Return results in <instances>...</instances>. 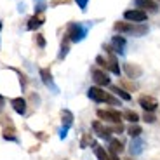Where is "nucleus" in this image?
Here are the masks:
<instances>
[{
    "instance_id": "bb28decb",
    "label": "nucleus",
    "mask_w": 160,
    "mask_h": 160,
    "mask_svg": "<svg viewBox=\"0 0 160 160\" xmlns=\"http://www.w3.org/2000/svg\"><path fill=\"white\" fill-rule=\"evenodd\" d=\"M108 160H120V158L117 157V153H112V152H110V155H108Z\"/></svg>"
},
{
    "instance_id": "dca6fc26",
    "label": "nucleus",
    "mask_w": 160,
    "mask_h": 160,
    "mask_svg": "<svg viewBox=\"0 0 160 160\" xmlns=\"http://www.w3.org/2000/svg\"><path fill=\"white\" fill-rule=\"evenodd\" d=\"M61 118H63V127H66V129L73 124V115L68 110H63V112H61Z\"/></svg>"
},
{
    "instance_id": "39448f33",
    "label": "nucleus",
    "mask_w": 160,
    "mask_h": 160,
    "mask_svg": "<svg viewBox=\"0 0 160 160\" xmlns=\"http://www.w3.org/2000/svg\"><path fill=\"white\" fill-rule=\"evenodd\" d=\"M98 117L101 120L112 122V124H120V118H122V115L115 110H98Z\"/></svg>"
},
{
    "instance_id": "f03ea898",
    "label": "nucleus",
    "mask_w": 160,
    "mask_h": 160,
    "mask_svg": "<svg viewBox=\"0 0 160 160\" xmlns=\"http://www.w3.org/2000/svg\"><path fill=\"white\" fill-rule=\"evenodd\" d=\"M115 30L120 33H131V35H144L148 32L146 26L143 24H132V23H125V21H117L115 23Z\"/></svg>"
},
{
    "instance_id": "412c9836",
    "label": "nucleus",
    "mask_w": 160,
    "mask_h": 160,
    "mask_svg": "<svg viewBox=\"0 0 160 160\" xmlns=\"http://www.w3.org/2000/svg\"><path fill=\"white\" fill-rule=\"evenodd\" d=\"M68 49H70V38H68V37H64V38H63V45H61V52H59V58H61V59L66 56Z\"/></svg>"
},
{
    "instance_id": "ddd939ff",
    "label": "nucleus",
    "mask_w": 160,
    "mask_h": 160,
    "mask_svg": "<svg viewBox=\"0 0 160 160\" xmlns=\"http://www.w3.org/2000/svg\"><path fill=\"white\" fill-rule=\"evenodd\" d=\"M12 108H14L16 113L24 115V112H26V101H24L23 98H14V99H12Z\"/></svg>"
},
{
    "instance_id": "2eb2a0df",
    "label": "nucleus",
    "mask_w": 160,
    "mask_h": 160,
    "mask_svg": "<svg viewBox=\"0 0 160 160\" xmlns=\"http://www.w3.org/2000/svg\"><path fill=\"white\" fill-rule=\"evenodd\" d=\"M40 77H42V80H44V84L49 85L51 89H54V82H52V75L51 72H49L47 68H42L40 70Z\"/></svg>"
},
{
    "instance_id": "423d86ee",
    "label": "nucleus",
    "mask_w": 160,
    "mask_h": 160,
    "mask_svg": "<svg viewBox=\"0 0 160 160\" xmlns=\"http://www.w3.org/2000/svg\"><path fill=\"white\" fill-rule=\"evenodd\" d=\"M139 104H141V108H143L144 112H150V113H153L157 110V106H158V103H157L152 96H141L139 98Z\"/></svg>"
},
{
    "instance_id": "393cba45",
    "label": "nucleus",
    "mask_w": 160,
    "mask_h": 160,
    "mask_svg": "<svg viewBox=\"0 0 160 160\" xmlns=\"http://www.w3.org/2000/svg\"><path fill=\"white\" fill-rule=\"evenodd\" d=\"M75 2H77V5H78L80 9H85L87 4H89V0H75Z\"/></svg>"
},
{
    "instance_id": "c756f323",
    "label": "nucleus",
    "mask_w": 160,
    "mask_h": 160,
    "mask_svg": "<svg viewBox=\"0 0 160 160\" xmlns=\"http://www.w3.org/2000/svg\"><path fill=\"white\" fill-rule=\"evenodd\" d=\"M155 2H160V0H155Z\"/></svg>"
},
{
    "instance_id": "a211bd4d",
    "label": "nucleus",
    "mask_w": 160,
    "mask_h": 160,
    "mask_svg": "<svg viewBox=\"0 0 160 160\" xmlns=\"http://www.w3.org/2000/svg\"><path fill=\"white\" fill-rule=\"evenodd\" d=\"M124 118L129 120V122H132V124H136L138 120H139V115H138L136 112H132V110H125V112H124Z\"/></svg>"
},
{
    "instance_id": "f3484780",
    "label": "nucleus",
    "mask_w": 160,
    "mask_h": 160,
    "mask_svg": "<svg viewBox=\"0 0 160 160\" xmlns=\"http://www.w3.org/2000/svg\"><path fill=\"white\" fill-rule=\"evenodd\" d=\"M110 152L112 153H122L124 152V144L120 143L118 139H110Z\"/></svg>"
},
{
    "instance_id": "9d476101",
    "label": "nucleus",
    "mask_w": 160,
    "mask_h": 160,
    "mask_svg": "<svg viewBox=\"0 0 160 160\" xmlns=\"http://www.w3.org/2000/svg\"><path fill=\"white\" fill-rule=\"evenodd\" d=\"M44 21H45V16L42 12H37V14H33L28 19V24H26V26H28V30H37L44 24Z\"/></svg>"
},
{
    "instance_id": "5701e85b",
    "label": "nucleus",
    "mask_w": 160,
    "mask_h": 160,
    "mask_svg": "<svg viewBox=\"0 0 160 160\" xmlns=\"http://www.w3.org/2000/svg\"><path fill=\"white\" fill-rule=\"evenodd\" d=\"M141 150H143V143H141L139 139H134V143H132V146H131V152L132 153H139Z\"/></svg>"
},
{
    "instance_id": "4be33fe9",
    "label": "nucleus",
    "mask_w": 160,
    "mask_h": 160,
    "mask_svg": "<svg viewBox=\"0 0 160 160\" xmlns=\"http://www.w3.org/2000/svg\"><path fill=\"white\" fill-rule=\"evenodd\" d=\"M141 131H143V129H141L139 125H131V127L127 129L129 136H132V138H138V136L141 134Z\"/></svg>"
},
{
    "instance_id": "f257e3e1",
    "label": "nucleus",
    "mask_w": 160,
    "mask_h": 160,
    "mask_svg": "<svg viewBox=\"0 0 160 160\" xmlns=\"http://www.w3.org/2000/svg\"><path fill=\"white\" fill-rule=\"evenodd\" d=\"M87 96L91 98L92 101H96V103H108V104H120L118 99H115V98L112 96V94H108V92H104L103 89L99 87H91L87 92Z\"/></svg>"
},
{
    "instance_id": "7c9ffc66",
    "label": "nucleus",
    "mask_w": 160,
    "mask_h": 160,
    "mask_svg": "<svg viewBox=\"0 0 160 160\" xmlns=\"http://www.w3.org/2000/svg\"><path fill=\"white\" fill-rule=\"evenodd\" d=\"M127 160H132V158H127Z\"/></svg>"
},
{
    "instance_id": "cd10ccee",
    "label": "nucleus",
    "mask_w": 160,
    "mask_h": 160,
    "mask_svg": "<svg viewBox=\"0 0 160 160\" xmlns=\"http://www.w3.org/2000/svg\"><path fill=\"white\" fill-rule=\"evenodd\" d=\"M2 106H4V98L0 96V110H2Z\"/></svg>"
},
{
    "instance_id": "b1692460",
    "label": "nucleus",
    "mask_w": 160,
    "mask_h": 160,
    "mask_svg": "<svg viewBox=\"0 0 160 160\" xmlns=\"http://www.w3.org/2000/svg\"><path fill=\"white\" fill-rule=\"evenodd\" d=\"M144 122H150V124H152V122H155V115H153V113H150V112H146L144 113Z\"/></svg>"
},
{
    "instance_id": "6e6552de",
    "label": "nucleus",
    "mask_w": 160,
    "mask_h": 160,
    "mask_svg": "<svg viewBox=\"0 0 160 160\" xmlns=\"http://www.w3.org/2000/svg\"><path fill=\"white\" fill-rule=\"evenodd\" d=\"M92 80H94V82H96L98 85H110V77L106 75V73L103 72V70H92Z\"/></svg>"
},
{
    "instance_id": "aec40b11",
    "label": "nucleus",
    "mask_w": 160,
    "mask_h": 160,
    "mask_svg": "<svg viewBox=\"0 0 160 160\" xmlns=\"http://www.w3.org/2000/svg\"><path fill=\"white\" fill-rule=\"evenodd\" d=\"M94 153H96V157L99 160H108V153L104 152L101 146H98V144H94Z\"/></svg>"
},
{
    "instance_id": "f8f14e48",
    "label": "nucleus",
    "mask_w": 160,
    "mask_h": 160,
    "mask_svg": "<svg viewBox=\"0 0 160 160\" xmlns=\"http://www.w3.org/2000/svg\"><path fill=\"white\" fill-rule=\"evenodd\" d=\"M112 47L115 49V52L118 54H124V49H125V38L120 35H115L112 38Z\"/></svg>"
},
{
    "instance_id": "20e7f679",
    "label": "nucleus",
    "mask_w": 160,
    "mask_h": 160,
    "mask_svg": "<svg viewBox=\"0 0 160 160\" xmlns=\"http://www.w3.org/2000/svg\"><path fill=\"white\" fill-rule=\"evenodd\" d=\"M124 18L127 21H132V23H143V21L148 19L146 12L141 11V9H131V11H125L124 12Z\"/></svg>"
},
{
    "instance_id": "6ab92c4d",
    "label": "nucleus",
    "mask_w": 160,
    "mask_h": 160,
    "mask_svg": "<svg viewBox=\"0 0 160 160\" xmlns=\"http://www.w3.org/2000/svg\"><path fill=\"white\" fill-rule=\"evenodd\" d=\"M112 92H115L117 96H120L124 101H129V99H131V94H129V92H125L124 89H120V87H112Z\"/></svg>"
},
{
    "instance_id": "0eeeda50",
    "label": "nucleus",
    "mask_w": 160,
    "mask_h": 160,
    "mask_svg": "<svg viewBox=\"0 0 160 160\" xmlns=\"http://www.w3.org/2000/svg\"><path fill=\"white\" fill-rule=\"evenodd\" d=\"M136 5L138 9L144 12H157L158 11V5H157L155 0H136Z\"/></svg>"
},
{
    "instance_id": "1a4fd4ad",
    "label": "nucleus",
    "mask_w": 160,
    "mask_h": 160,
    "mask_svg": "<svg viewBox=\"0 0 160 160\" xmlns=\"http://www.w3.org/2000/svg\"><path fill=\"white\" fill-rule=\"evenodd\" d=\"M92 129L96 131V134L99 138H103V139H112V129L104 127L103 124H99V122H92Z\"/></svg>"
},
{
    "instance_id": "c85d7f7f",
    "label": "nucleus",
    "mask_w": 160,
    "mask_h": 160,
    "mask_svg": "<svg viewBox=\"0 0 160 160\" xmlns=\"http://www.w3.org/2000/svg\"><path fill=\"white\" fill-rule=\"evenodd\" d=\"M0 30H2V21H0Z\"/></svg>"
},
{
    "instance_id": "9b49d317",
    "label": "nucleus",
    "mask_w": 160,
    "mask_h": 160,
    "mask_svg": "<svg viewBox=\"0 0 160 160\" xmlns=\"http://www.w3.org/2000/svg\"><path fill=\"white\" fill-rule=\"evenodd\" d=\"M104 49L110 52L108 59H106V63H108V70H110L112 73H115V75H120V66H118V63H117V58L112 54V47H108V45H106Z\"/></svg>"
},
{
    "instance_id": "4468645a",
    "label": "nucleus",
    "mask_w": 160,
    "mask_h": 160,
    "mask_svg": "<svg viewBox=\"0 0 160 160\" xmlns=\"http://www.w3.org/2000/svg\"><path fill=\"white\" fill-rule=\"evenodd\" d=\"M124 70H125V73H127L131 78H136V77H139L141 75V68L139 66H136V64H131V63H127L124 66Z\"/></svg>"
},
{
    "instance_id": "7ed1b4c3",
    "label": "nucleus",
    "mask_w": 160,
    "mask_h": 160,
    "mask_svg": "<svg viewBox=\"0 0 160 160\" xmlns=\"http://www.w3.org/2000/svg\"><path fill=\"white\" fill-rule=\"evenodd\" d=\"M85 35H87V30L78 23H72L68 26V32H66V37H68L72 42H80Z\"/></svg>"
},
{
    "instance_id": "a878e982",
    "label": "nucleus",
    "mask_w": 160,
    "mask_h": 160,
    "mask_svg": "<svg viewBox=\"0 0 160 160\" xmlns=\"http://www.w3.org/2000/svg\"><path fill=\"white\" fill-rule=\"evenodd\" d=\"M37 44H38L40 47H44V45H45V38L42 35H37Z\"/></svg>"
}]
</instances>
